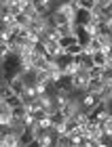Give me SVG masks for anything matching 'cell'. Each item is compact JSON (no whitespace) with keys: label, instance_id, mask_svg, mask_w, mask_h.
<instances>
[{"label":"cell","instance_id":"9","mask_svg":"<svg viewBox=\"0 0 112 147\" xmlns=\"http://www.w3.org/2000/svg\"><path fill=\"white\" fill-rule=\"evenodd\" d=\"M13 23L21 25V28H28V25L32 23V17L25 15V13H17V15H15V21H13Z\"/></svg>","mask_w":112,"mask_h":147},{"label":"cell","instance_id":"1","mask_svg":"<svg viewBox=\"0 0 112 147\" xmlns=\"http://www.w3.org/2000/svg\"><path fill=\"white\" fill-rule=\"evenodd\" d=\"M89 82H91V76H89L87 69H78L76 74H72V86H74V90H78V92H87Z\"/></svg>","mask_w":112,"mask_h":147},{"label":"cell","instance_id":"7","mask_svg":"<svg viewBox=\"0 0 112 147\" xmlns=\"http://www.w3.org/2000/svg\"><path fill=\"white\" fill-rule=\"evenodd\" d=\"M55 147H72V139L70 135H66V132H59L55 137Z\"/></svg>","mask_w":112,"mask_h":147},{"label":"cell","instance_id":"11","mask_svg":"<svg viewBox=\"0 0 112 147\" xmlns=\"http://www.w3.org/2000/svg\"><path fill=\"white\" fill-rule=\"evenodd\" d=\"M66 51H68L72 57H76V55H83V53H85V44H81V42H74L72 46H68Z\"/></svg>","mask_w":112,"mask_h":147},{"label":"cell","instance_id":"2","mask_svg":"<svg viewBox=\"0 0 112 147\" xmlns=\"http://www.w3.org/2000/svg\"><path fill=\"white\" fill-rule=\"evenodd\" d=\"M100 101H102V95H100V92H95V90H87V92H83V97H81V107H83V109H87V111H91Z\"/></svg>","mask_w":112,"mask_h":147},{"label":"cell","instance_id":"5","mask_svg":"<svg viewBox=\"0 0 112 147\" xmlns=\"http://www.w3.org/2000/svg\"><path fill=\"white\" fill-rule=\"evenodd\" d=\"M44 42V53H47L49 57H55V55H59L64 49H61V44H59V40H53V38H44L42 40Z\"/></svg>","mask_w":112,"mask_h":147},{"label":"cell","instance_id":"12","mask_svg":"<svg viewBox=\"0 0 112 147\" xmlns=\"http://www.w3.org/2000/svg\"><path fill=\"white\" fill-rule=\"evenodd\" d=\"M104 69H106V67H100V65H93V67L89 69V76H91V80L104 78Z\"/></svg>","mask_w":112,"mask_h":147},{"label":"cell","instance_id":"6","mask_svg":"<svg viewBox=\"0 0 112 147\" xmlns=\"http://www.w3.org/2000/svg\"><path fill=\"white\" fill-rule=\"evenodd\" d=\"M51 19H53L55 25H64V23H70V21H72V19L66 15L64 11H53V13H51Z\"/></svg>","mask_w":112,"mask_h":147},{"label":"cell","instance_id":"14","mask_svg":"<svg viewBox=\"0 0 112 147\" xmlns=\"http://www.w3.org/2000/svg\"><path fill=\"white\" fill-rule=\"evenodd\" d=\"M0 2H2V4H11L13 0H0Z\"/></svg>","mask_w":112,"mask_h":147},{"label":"cell","instance_id":"4","mask_svg":"<svg viewBox=\"0 0 112 147\" xmlns=\"http://www.w3.org/2000/svg\"><path fill=\"white\" fill-rule=\"evenodd\" d=\"M0 145H4V147H19V135L15 130L0 132Z\"/></svg>","mask_w":112,"mask_h":147},{"label":"cell","instance_id":"3","mask_svg":"<svg viewBox=\"0 0 112 147\" xmlns=\"http://www.w3.org/2000/svg\"><path fill=\"white\" fill-rule=\"evenodd\" d=\"M95 19V13L93 11H87V9H78L76 11V17H74V25H91Z\"/></svg>","mask_w":112,"mask_h":147},{"label":"cell","instance_id":"8","mask_svg":"<svg viewBox=\"0 0 112 147\" xmlns=\"http://www.w3.org/2000/svg\"><path fill=\"white\" fill-rule=\"evenodd\" d=\"M100 95H102V99L104 101H112V80H106V84H104V88L100 90Z\"/></svg>","mask_w":112,"mask_h":147},{"label":"cell","instance_id":"13","mask_svg":"<svg viewBox=\"0 0 112 147\" xmlns=\"http://www.w3.org/2000/svg\"><path fill=\"white\" fill-rule=\"evenodd\" d=\"M108 57L112 59V44H110V49H108Z\"/></svg>","mask_w":112,"mask_h":147},{"label":"cell","instance_id":"10","mask_svg":"<svg viewBox=\"0 0 112 147\" xmlns=\"http://www.w3.org/2000/svg\"><path fill=\"white\" fill-rule=\"evenodd\" d=\"M15 95V90H13V86L9 82H2V90H0V101H6L9 97Z\"/></svg>","mask_w":112,"mask_h":147}]
</instances>
